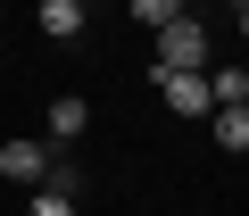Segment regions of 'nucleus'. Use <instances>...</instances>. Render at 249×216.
<instances>
[{
  "mask_svg": "<svg viewBox=\"0 0 249 216\" xmlns=\"http://www.w3.org/2000/svg\"><path fill=\"white\" fill-rule=\"evenodd\" d=\"M83 125H91V108H83L75 91H67V100H50V142H75Z\"/></svg>",
  "mask_w": 249,
  "mask_h": 216,
  "instance_id": "obj_7",
  "label": "nucleus"
},
{
  "mask_svg": "<svg viewBox=\"0 0 249 216\" xmlns=\"http://www.w3.org/2000/svg\"><path fill=\"white\" fill-rule=\"evenodd\" d=\"M0 17H9V0H0Z\"/></svg>",
  "mask_w": 249,
  "mask_h": 216,
  "instance_id": "obj_12",
  "label": "nucleus"
},
{
  "mask_svg": "<svg viewBox=\"0 0 249 216\" xmlns=\"http://www.w3.org/2000/svg\"><path fill=\"white\" fill-rule=\"evenodd\" d=\"M166 17H183V0H133V25H150V34H158Z\"/></svg>",
  "mask_w": 249,
  "mask_h": 216,
  "instance_id": "obj_9",
  "label": "nucleus"
},
{
  "mask_svg": "<svg viewBox=\"0 0 249 216\" xmlns=\"http://www.w3.org/2000/svg\"><path fill=\"white\" fill-rule=\"evenodd\" d=\"M0 175H9V183H25V191H34V183L50 175V150H42L34 133H9V142H0Z\"/></svg>",
  "mask_w": 249,
  "mask_h": 216,
  "instance_id": "obj_2",
  "label": "nucleus"
},
{
  "mask_svg": "<svg viewBox=\"0 0 249 216\" xmlns=\"http://www.w3.org/2000/svg\"><path fill=\"white\" fill-rule=\"evenodd\" d=\"M150 83L166 91L175 117H208V108H216V100H208V75H150Z\"/></svg>",
  "mask_w": 249,
  "mask_h": 216,
  "instance_id": "obj_4",
  "label": "nucleus"
},
{
  "mask_svg": "<svg viewBox=\"0 0 249 216\" xmlns=\"http://www.w3.org/2000/svg\"><path fill=\"white\" fill-rule=\"evenodd\" d=\"M208 58H216L208 25H199V17H166V25H158V58H150V75H208Z\"/></svg>",
  "mask_w": 249,
  "mask_h": 216,
  "instance_id": "obj_1",
  "label": "nucleus"
},
{
  "mask_svg": "<svg viewBox=\"0 0 249 216\" xmlns=\"http://www.w3.org/2000/svg\"><path fill=\"white\" fill-rule=\"evenodd\" d=\"M34 25H42V42H83L91 9L83 0H34Z\"/></svg>",
  "mask_w": 249,
  "mask_h": 216,
  "instance_id": "obj_3",
  "label": "nucleus"
},
{
  "mask_svg": "<svg viewBox=\"0 0 249 216\" xmlns=\"http://www.w3.org/2000/svg\"><path fill=\"white\" fill-rule=\"evenodd\" d=\"M208 125H216V150H224V158L249 150V108H208Z\"/></svg>",
  "mask_w": 249,
  "mask_h": 216,
  "instance_id": "obj_5",
  "label": "nucleus"
},
{
  "mask_svg": "<svg viewBox=\"0 0 249 216\" xmlns=\"http://www.w3.org/2000/svg\"><path fill=\"white\" fill-rule=\"evenodd\" d=\"M241 9H249V0H232V17H241Z\"/></svg>",
  "mask_w": 249,
  "mask_h": 216,
  "instance_id": "obj_11",
  "label": "nucleus"
},
{
  "mask_svg": "<svg viewBox=\"0 0 249 216\" xmlns=\"http://www.w3.org/2000/svg\"><path fill=\"white\" fill-rule=\"evenodd\" d=\"M208 100L216 108H249V75L241 67H208Z\"/></svg>",
  "mask_w": 249,
  "mask_h": 216,
  "instance_id": "obj_6",
  "label": "nucleus"
},
{
  "mask_svg": "<svg viewBox=\"0 0 249 216\" xmlns=\"http://www.w3.org/2000/svg\"><path fill=\"white\" fill-rule=\"evenodd\" d=\"M25 216H75V199H58V191H42V183H34V208H25Z\"/></svg>",
  "mask_w": 249,
  "mask_h": 216,
  "instance_id": "obj_10",
  "label": "nucleus"
},
{
  "mask_svg": "<svg viewBox=\"0 0 249 216\" xmlns=\"http://www.w3.org/2000/svg\"><path fill=\"white\" fill-rule=\"evenodd\" d=\"M42 191H58V199H75V208H83V191H91V175H83V166H67V158H50V175H42Z\"/></svg>",
  "mask_w": 249,
  "mask_h": 216,
  "instance_id": "obj_8",
  "label": "nucleus"
}]
</instances>
